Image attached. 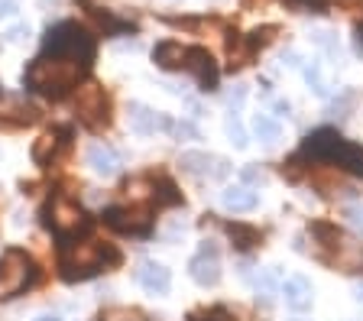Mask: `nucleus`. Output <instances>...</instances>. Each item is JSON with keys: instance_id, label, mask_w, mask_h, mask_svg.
Returning a JSON list of instances; mask_svg holds the SVG:
<instances>
[{"instance_id": "obj_1", "label": "nucleus", "mask_w": 363, "mask_h": 321, "mask_svg": "<svg viewBox=\"0 0 363 321\" xmlns=\"http://www.w3.org/2000/svg\"><path fill=\"white\" fill-rule=\"evenodd\" d=\"M84 62L78 59H65V55H52V52H43L36 62H33L23 81L26 88L36 94H45V98H65L72 88L78 84V78L84 75Z\"/></svg>"}, {"instance_id": "obj_2", "label": "nucleus", "mask_w": 363, "mask_h": 321, "mask_svg": "<svg viewBox=\"0 0 363 321\" xmlns=\"http://www.w3.org/2000/svg\"><path fill=\"white\" fill-rule=\"evenodd\" d=\"M298 156H305V159H311V162H325V166H334L337 172L363 179V146L344 140L337 130L308 133Z\"/></svg>"}, {"instance_id": "obj_3", "label": "nucleus", "mask_w": 363, "mask_h": 321, "mask_svg": "<svg viewBox=\"0 0 363 321\" xmlns=\"http://www.w3.org/2000/svg\"><path fill=\"white\" fill-rule=\"evenodd\" d=\"M117 260H121V253L113 250L111 244H101V240H75V244L62 247L59 269L68 283H75V279H88V276L113 266Z\"/></svg>"}, {"instance_id": "obj_4", "label": "nucleus", "mask_w": 363, "mask_h": 321, "mask_svg": "<svg viewBox=\"0 0 363 321\" xmlns=\"http://www.w3.org/2000/svg\"><path fill=\"white\" fill-rule=\"evenodd\" d=\"M311 237H315L318 253H321L325 263H331V266H337V269H360L363 266V247L357 244L354 237H347L337 224L315 221L311 224Z\"/></svg>"}, {"instance_id": "obj_5", "label": "nucleus", "mask_w": 363, "mask_h": 321, "mask_svg": "<svg viewBox=\"0 0 363 321\" xmlns=\"http://www.w3.org/2000/svg\"><path fill=\"white\" fill-rule=\"evenodd\" d=\"M45 52L78 59V62H84V65H91V59H94V39L78 23H59L45 36Z\"/></svg>"}, {"instance_id": "obj_6", "label": "nucleus", "mask_w": 363, "mask_h": 321, "mask_svg": "<svg viewBox=\"0 0 363 321\" xmlns=\"http://www.w3.org/2000/svg\"><path fill=\"white\" fill-rule=\"evenodd\" d=\"M36 279V266L23 250H7L0 257V298H13L30 289Z\"/></svg>"}, {"instance_id": "obj_7", "label": "nucleus", "mask_w": 363, "mask_h": 321, "mask_svg": "<svg viewBox=\"0 0 363 321\" xmlns=\"http://www.w3.org/2000/svg\"><path fill=\"white\" fill-rule=\"evenodd\" d=\"M75 114L84 127L91 130H104L111 127V98L104 94L101 84H84L75 98Z\"/></svg>"}, {"instance_id": "obj_8", "label": "nucleus", "mask_w": 363, "mask_h": 321, "mask_svg": "<svg viewBox=\"0 0 363 321\" xmlns=\"http://www.w3.org/2000/svg\"><path fill=\"white\" fill-rule=\"evenodd\" d=\"M45 224H49L55 234L68 237V234H78L82 227H88V214H84V208L78 205V201L65 198V195H55V198L45 205Z\"/></svg>"}, {"instance_id": "obj_9", "label": "nucleus", "mask_w": 363, "mask_h": 321, "mask_svg": "<svg viewBox=\"0 0 363 321\" xmlns=\"http://www.w3.org/2000/svg\"><path fill=\"white\" fill-rule=\"evenodd\" d=\"M189 276L198 286H204V289H211V286L220 283V250L214 240H204L198 247V253L189 260Z\"/></svg>"}, {"instance_id": "obj_10", "label": "nucleus", "mask_w": 363, "mask_h": 321, "mask_svg": "<svg viewBox=\"0 0 363 321\" xmlns=\"http://www.w3.org/2000/svg\"><path fill=\"white\" fill-rule=\"evenodd\" d=\"M104 221L111 224L113 230H121V234H146L152 224V208L130 201L127 208H107Z\"/></svg>"}, {"instance_id": "obj_11", "label": "nucleus", "mask_w": 363, "mask_h": 321, "mask_svg": "<svg viewBox=\"0 0 363 321\" xmlns=\"http://www.w3.org/2000/svg\"><path fill=\"white\" fill-rule=\"evenodd\" d=\"M179 166H182V172H189V176H195V179H227V172H230V162L227 159L211 156V153H201V150L182 153Z\"/></svg>"}, {"instance_id": "obj_12", "label": "nucleus", "mask_w": 363, "mask_h": 321, "mask_svg": "<svg viewBox=\"0 0 363 321\" xmlns=\"http://www.w3.org/2000/svg\"><path fill=\"white\" fill-rule=\"evenodd\" d=\"M0 120L13 123V127H30L39 120V107L30 104L23 94H13L7 88H0Z\"/></svg>"}, {"instance_id": "obj_13", "label": "nucleus", "mask_w": 363, "mask_h": 321, "mask_svg": "<svg viewBox=\"0 0 363 321\" xmlns=\"http://www.w3.org/2000/svg\"><path fill=\"white\" fill-rule=\"evenodd\" d=\"M185 72L201 84L204 91H214V88H218L220 72H218V62H214V55L208 52V49H201V46L189 49V55H185Z\"/></svg>"}, {"instance_id": "obj_14", "label": "nucleus", "mask_w": 363, "mask_h": 321, "mask_svg": "<svg viewBox=\"0 0 363 321\" xmlns=\"http://www.w3.org/2000/svg\"><path fill=\"white\" fill-rule=\"evenodd\" d=\"M127 117H130V130L140 133V137H150V133L156 130H172V120L162 114H156L152 107L140 104V101H133V104L127 107Z\"/></svg>"}, {"instance_id": "obj_15", "label": "nucleus", "mask_w": 363, "mask_h": 321, "mask_svg": "<svg viewBox=\"0 0 363 321\" xmlns=\"http://www.w3.org/2000/svg\"><path fill=\"white\" fill-rule=\"evenodd\" d=\"M279 292H282V298H286V305L298 315L308 312L311 302H315V286H311L308 276H289Z\"/></svg>"}, {"instance_id": "obj_16", "label": "nucleus", "mask_w": 363, "mask_h": 321, "mask_svg": "<svg viewBox=\"0 0 363 321\" xmlns=\"http://www.w3.org/2000/svg\"><path fill=\"white\" fill-rule=\"evenodd\" d=\"M136 279H140V286H143L146 292H152V295H166V292L172 289V273H169L162 263H156V260H143V263H140Z\"/></svg>"}, {"instance_id": "obj_17", "label": "nucleus", "mask_w": 363, "mask_h": 321, "mask_svg": "<svg viewBox=\"0 0 363 321\" xmlns=\"http://www.w3.org/2000/svg\"><path fill=\"white\" fill-rule=\"evenodd\" d=\"M84 159H88V166L104 179L121 172V156H117V150L107 143H91L88 150H84Z\"/></svg>"}, {"instance_id": "obj_18", "label": "nucleus", "mask_w": 363, "mask_h": 321, "mask_svg": "<svg viewBox=\"0 0 363 321\" xmlns=\"http://www.w3.org/2000/svg\"><path fill=\"white\" fill-rule=\"evenodd\" d=\"M220 205H224L227 211L243 214V211H253V208L259 205V195L250 188V185H227V188L220 191Z\"/></svg>"}, {"instance_id": "obj_19", "label": "nucleus", "mask_w": 363, "mask_h": 321, "mask_svg": "<svg viewBox=\"0 0 363 321\" xmlns=\"http://www.w3.org/2000/svg\"><path fill=\"white\" fill-rule=\"evenodd\" d=\"M65 146H68V130H49L33 143V159L36 162H55Z\"/></svg>"}, {"instance_id": "obj_20", "label": "nucleus", "mask_w": 363, "mask_h": 321, "mask_svg": "<svg viewBox=\"0 0 363 321\" xmlns=\"http://www.w3.org/2000/svg\"><path fill=\"white\" fill-rule=\"evenodd\" d=\"M185 55H189V46H182V43H175V39H166V43H159V46L152 49V62L166 72L185 69Z\"/></svg>"}, {"instance_id": "obj_21", "label": "nucleus", "mask_w": 363, "mask_h": 321, "mask_svg": "<svg viewBox=\"0 0 363 321\" xmlns=\"http://www.w3.org/2000/svg\"><path fill=\"white\" fill-rule=\"evenodd\" d=\"M250 130H253V137L259 140V143L266 146H276L282 140V127L276 117L269 114H253V120H250Z\"/></svg>"}, {"instance_id": "obj_22", "label": "nucleus", "mask_w": 363, "mask_h": 321, "mask_svg": "<svg viewBox=\"0 0 363 321\" xmlns=\"http://www.w3.org/2000/svg\"><path fill=\"white\" fill-rule=\"evenodd\" d=\"M227 234H230V240H234L240 250H250V247H257L259 240V230H253V227H247V224H227Z\"/></svg>"}, {"instance_id": "obj_23", "label": "nucleus", "mask_w": 363, "mask_h": 321, "mask_svg": "<svg viewBox=\"0 0 363 321\" xmlns=\"http://www.w3.org/2000/svg\"><path fill=\"white\" fill-rule=\"evenodd\" d=\"M98 321H150L140 308H127V305H113V308H104Z\"/></svg>"}, {"instance_id": "obj_24", "label": "nucleus", "mask_w": 363, "mask_h": 321, "mask_svg": "<svg viewBox=\"0 0 363 321\" xmlns=\"http://www.w3.org/2000/svg\"><path fill=\"white\" fill-rule=\"evenodd\" d=\"M227 137H230V143H234L237 150H243V146L250 143V140H247V130H243V123H240V117H237L234 111L227 114Z\"/></svg>"}, {"instance_id": "obj_25", "label": "nucleus", "mask_w": 363, "mask_h": 321, "mask_svg": "<svg viewBox=\"0 0 363 321\" xmlns=\"http://www.w3.org/2000/svg\"><path fill=\"white\" fill-rule=\"evenodd\" d=\"M305 81L311 84V91L315 94H321V98H328V81H325V75H321V69H318L315 62H311V65H305Z\"/></svg>"}, {"instance_id": "obj_26", "label": "nucleus", "mask_w": 363, "mask_h": 321, "mask_svg": "<svg viewBox=\"0 0 363 321\" xmlns=\"http://www.w3.org/2000/svg\"><path fill=\"white\" fill-rule=\"evenodd\" d=\"M311 43H315V46H321L328 55H337V52H340L337 36H334L331 30H315V33H311Z\"/></svg>"}, {"instance_id": "obj_27", "label": "nucleus", "mask_w": 363, "mask_h": 321, "mask_svg": "<svg viewBox=\"0 0 363 321\" xmlns=\"http://www.w3.org/2000/svg\"><path fill=\"white\" fill-rule=\"evenodd\" d=\"M243 185H263L266 182V169H259L257 162H250V166H243Z\"/></svg>"}, {"instance_id": "obj_28", "label": "nucleus", "mask_w": 363, "mask_h": 321, "mask_svg": "<svg viewBox=\"0 0 363 321\" xmlns=\"http://www.w3.org/2000/svg\"><path fill=\"white\" fill-rule=\"evenodd\" d=\"M189 321H234V318H230L224 308H201V312H195Z\"/></svg>"}, {"instance_id": "obj_29", "label": "nucleus", "mask_w": 363, "mask_h": 321, "mask_svg": "<svg viewBox=\"0 0 363 321\" xmlns=\"http://www.w3.org/2000/svg\"><path fill=\"white\" fill-rule=\"evenodd\" d=\"M344 218H347V221L363 234V205H347L344 208Z\"/></svg>"}, {"instance_id": "obj_30", "label": "nucleus", "mask_w": 363, "mask_h": 321, "mask_svg": "<svg viewBox=\"0 0 363 321\" xmlns=\"http://www.w3.org/2000/svg\"><path fill=\"white\" fill-rule=\"evenodd\" d=\"M4 36L10 39V43H23V39H30V23H16V26H10Z\"/></svg>"}, {"instance_id": "obj_31", "label": "nucleus", "mask_w": 363, "mask_h": 321, "mask_svg": "<svg viewBox=\"0 0 363 321\" xmlns=\"http://www.w3.org/2000/svg\"><path fill=\"white\" fill-rule=\"evenodd\" d=\"M175 137H179V140H182V137H191V140H198V130H195V127H191L189 120H182L179 127H175Z\"/></svg>"}, {"instance_id": "obj_32", "label": "nucleus", "mask_w": 363, "mask_h": 321, "mask_svg": "<svg viewBox=\"0 0 363 321\" xmlns=\"http://www.w3.org/2000/svg\"><path fill=\"white\" fill-rule=\"evenodd\" d=\"M243 98H247V84H237L234 94H230V107H240Z\"/></svg>"}, {"instance_id": "obj_33", "label": "nucleus", "mask_w": 363, "mask_h": 321, "mask_svg": "<svg viewBox=\"0 0 363 321\" xmlns=\"http://www.w3.org/2000/svg\"><path fill=\"white\" fill-rule=\"evenodd\" d=\"M354 302L357 305H363V279L360 283H354Z\"/></svg>"}, {"instance_id": "obj_34", "label": "nucleus", "mask_w": 363, "mask_h": 321, "mask_svg": "<svg viewBox=\"0 0 363 321\" xmlns=\"http://www.w3.org/2000/svg\"><path fill=\"white\" fill-rule=\"evenodd\" d=\"M272 107H276V114H289V111H292L289 101H272Z\"/></svg>"}, {"instance_id": "obj_35", "label": "nucleus", "mask_w": 363, "mask_h": 321, "mask_svg": "<svg viewBox=\"0 0 363 321\" xmlns=\"http://www.w3.org/2000/svg\"><path fill=\"white\" fill-rule=\"evenodd\" d=\"M357 46H360V52H363V26H357Z\"/></svg>"}, {"instance_id": "obj_36", "label": "nucleus", "mask_w": 363, "mask_h": 321, "mask_svg": "<svg viewBox=\"0 0 363 321\" xmlns=\"http://www.w3.org/2000/svg\"><path fill=\"white\" fill-rule=\"evenodd\" d=\"M36 321H62V318H55V315H39Z\"/></svg>"}, {"instance_id": "obj_37", "label": "nucleus", "mask_w": 363, "mask_h": 321, "mask_svg": "<svg viewBox=\"0 0 363 321\" xmlns=\"http://www.w3.org/2000/svg\"><path fill=\"white\" fill-rule=\"evenodd\" d=\"M295 321H302V318H295Z\"/></svg>"}]
</instances>
